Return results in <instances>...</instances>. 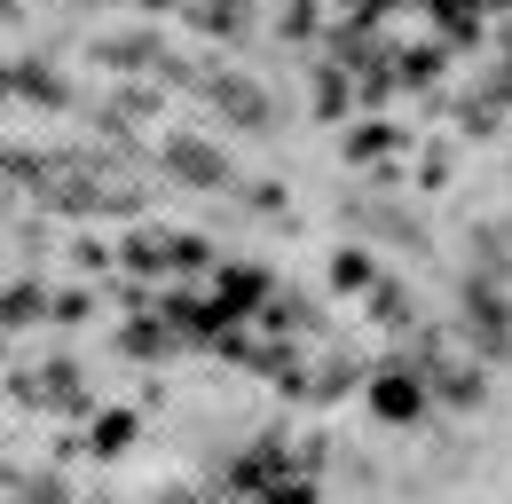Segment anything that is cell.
<instances>
[{"label": "cell", "mask_w": 512, "mask_h": 504, "mask_svg": "<svg viewBox=\"0 0 512 504\" xmlns=\"http://www.w3.org/2000/svg\"><path fill=\"white\" fill-rule=\"evenodd\" d=\"M213 95H221V103H229V111H237V119H245V126H260V119H268V103H260L253 87H237V79H221Z\"/></svg>", "instance_id": "7a4b0ae2"}, {"label": "cell", "mask_w": 512, "mask_h": 504, "mask_svg": "<svg viewBox=\"0 0 512 504\" xmlns=\"http://www.w3.org/2000/svg\"><path fill=\"white\" fill-rule=\"evenodd\" d=\"M174 166H182L190 182H221V158H213L205 142H174Z\"/></svg>", "instance_id": "6da1fadb"}]
</instances>
